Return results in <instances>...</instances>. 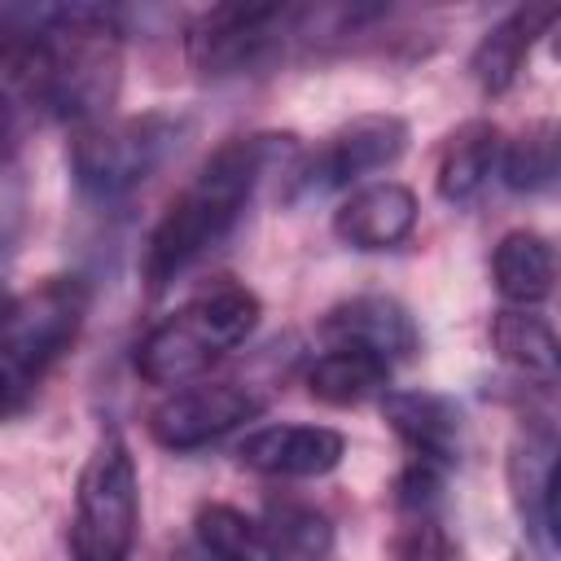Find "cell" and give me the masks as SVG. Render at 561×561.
<instances>
[{
    "label": "cell",
    "mask_w": 561,
    "mask_h": 561,
    "mask_svg": "<svg viewBox=\"0 0 561 561\" xmlns=\"http://www.w3.org/2000/svg\"><path fill=\"white\" fill-rule=\"evenodd\" d=\"M298 158H302V140L294 131H254L224 140L153 224L140 254L145 289L162 294L167 285H175L202 254H210L232 232L259 184L267 175L285 180Z\"/></svg>",
    "instance_id": "cell-1"
},
{
    "label": "cell",
    "mask_w": 561,
    "mask_h": 561,
    "mask_svg": "<svg viewBox=\"0 0 561 561\" xmlns=\"http://www.w3.org/2000/svg\"><path fill=\"white\" fill-rule=\"evenodd\" d=\"M259 316L263 307L254 289L237 280H219L215 289H202L180 311L158 320L136 342V373L149 386H188L215 359L237 351L254 333Z\"/></svg>",
    "instance_id": "cell-2"
},
{
    "label": "cell",
    "mask_w": 561,
    "mask_h": 561,
    "mask_svg": "<svg viewBox=\"0 0 561 561\" xmlns=\"http://www.w3.org/2000/svg\"><path fill=\"white\" fill-rule=\"evenodd\" d=\"M188 131H193L188 118L167 114V110L75 127L70 149H66L75 188L92 202H118L136 193L145 180H153L184 149Z\"/></svg>",
    "instance_id": "cell-3"
},
{
    "label": "cell",
    "mask_w": 561,
    "mask_h": 561,
    "mask_svg": "<svg viewBox=\"0 0 561 561\" xmlns=\"http://www.w3.org/2000/svg\"><path fill=\"white\" fill-rule=\"evenodd\" d=\"M88 316V285L79 276H53L35 294L18 298L0 324V425L13 421L48 368L75 346Z\"/></svg>",
    "instance_id": "cell-4"
},
{
    "label": "cell",
    "mask_w": 561,
    "mask_h": 561,
    "mask_svg": "<svg viewBox=\"0 0 561 561\" xmlns=\"http://www.w3.org/2000/svg\"><path fill=\"white\" fill-rule=\"evenodd\" d=\"M333 13L311 4H215L188 26V61L206 79L267 70L298 39H316Z\"/></svg>",
    "instance_id": "cell-5"
},
{
    "label": "cell",
    "mask_w": 561,
    "mask_h": 561,
    "mask_svg": "<svg viewBox=\"0 0 561 561\" xmlns=\"http://www.w3.org/2000/svg\"><path fill=\"white\" fill-rule=\"evenodd\" d=\"M136 526H140L136 460L118 434H105L79 469L70 557L75 561H131Z\"/></svg>",
    "instance_id": "cell-6"
},
{
    "label": "cell",
    "mask_w": 561,
    "mask_h": 561,
    "mask_svg": "<svg viewBox=\"0 0 561 561\" xmlns=\"http://www.w3.org/2000/svg\"><path fill=\"white\" fill-rule=\"evenodd\" d=\"M408 149V123L399 114H359L346 127H337L316 153H302L294 171L285 175V197H324L333 188H346L373 171H386Z\"/></svg>",
    "instance_id": "cell-7"
},
{
    "label": "cell",
    "mask_w": 561,
    "mask_h": 561,
    "mask_svg": "<svg viewBox=\"0 0 561 561\" xmlns=\"http://www.w3.org/2000/svg\"><path fill=\"white\" fill-rule=\"evenodd\" d=\"M263 412V394L237 381H202L171 390L149 412V434L167 451H197Z\"/></svg>",
    "instance_id": "cell-8"
},
{
    "label": "cell",
    "mask_w": 561,
    "mask_h": 561,
    "mask_svg": "<svg viewBox=\"0 0 561 561\" xmlns=\"http://www.w3.org/2000/svg\"><path fill=\"white\" fill-rule=\"evenodd\" d=\"M57 118V53L48 35L0 31V140Z\"/></svg>",
    "instance_id": "cell-9"
},
{
    "label": "cell",
    "mask_w": 561,
    "mask_h": 561,
    "mask_svg": "<svg viewBox=\"0 0 561 561\" xmlns=\"http://www.w3.org/2000/svg\"><path fill=\"white\" fill-rule=\"evenodd\" d=\"M342 456H346L342 430L302 425V421L263 425V430L245 434L237 447V460L254 473H267V478H320V473L337 469Z\"/></svg>",
    "instance_id": "cell-10"
},
{
    "label": "cell",
    "mask_w": 561,
    "mask_h": 561,
    "mask_svg": "<svg viewBox=\"0 0 561 561\" xmlns=\"http://www.w3.org/2000/svg\"><path fill=\"white\" fill-rule=\"evenodd\" d=\"M320 333L333 346H364V351L381 355L386 364L412 359L421 346L412 311L390 294H355V298L329 307L320 320Z\"/></svg>",
    "instance_id": "cell-11"
},
{
    "label": "cell",
    "mask_w": 561,
    "mask_h": 561,
    "mask_svg": "<svg viewBox=\"0 0 561 561\" xmlns=\"http://www.w3.org/2000/svg\"><path fill=\"white\" fill-rule=\"evenodd\" d=\"M508 491L522 526L535 535L539 552L552 557L557 539V438L548 425H530L508 447Z\"/></svg>",
    "instance_id": "cell-12"
},
{
    "label": "cell",
    "mask_w": 561,
    "mask_h": 561,
    "mask_svg": "<svg viewBox=\"0 0 561 561\" xmlns=\"http://www.w3.org/2000/svg\"><path fill=\"white\" fill-rule=\"evenodd\" d=\"M416 193L399 180H377L355 188L337 210H333V237L351 250H394L399 241L412 237L416 228Z\"/></svg>",
    "instance_id": "cell-13"
},
{
    "label": "cell",
    "mask_w": 561,
    "mask_h": 561,
    "mask_svg": "<svg viewBox=\"0 0 561 561\" xmlns=\"http://www.w3.org/2000/svg\"><path fill=\"white\" fill-rule=\"evenodd\" d=\"M386 425L403 438L412 460H430L438 469H451L460 460L465 443V416L447 394L434 390H390L381 399Z\"/></svg>",
    "instance_id": "cell-14"
},
{
    "label": "cell",
    "mask_w": 561,
    "mask_h": 561,
    "mask_svg": "<svg viewBox=\"0 0 561 561\" xmlns=\"http://www.w3.org/2000/svg\"><path fill=\"white\" fill-rule=\"evenodd\" d=\"M557 13H561L557 4H517L513 13H504V18L478 39V48H473V57H469V75L478 79V88H482L486 96H500V92L513 88V79L522 75V66H526L535 39L557 22Z\"/></svg>",
    "instance_id": "cell-15"
},
{
    "label": "cell",
    "mask_w": 561,
    "mask_h": 561,
    "mask_svg": "<svg viewBox=\"0 0 561 561\" xmlns=\"http://www.w3.org/2000/svg\"><path fill=\"white\" fill-rule=\"evenodd\" d=\"M491 276L504 302L513 307H539L552 294L557 280V254L552 241L530 232V228H513L500 237L495 254H491Z\"/></svg>",
    "instance_id": "cell-16"
},
{
    "label": "cell",
    "mask_w": 561,
    "mask_h": 561,
    "mask_svg": "<svg viewBox=\"0 0 561 561\" xmlns=\"http://www.w3.org/2000/svg\"><path fill=\"white\" fill-rule=\"evenodd\" d=\"M495 158H500V127L486 123V118L460 123V127L447 136L443 153H438V175H434L438 197L451 202V206L473 202V197L482 193V184L491 180Z\"/></svg>",
    "instance_id": "cell-17"
},
{
    "label": "cell",
    "mask_w": 561,
    "mask_h": 561,
    "mask_svg": "<svg viewBox=\"0 0 561 561\" xmlns=\"http://www.w3.org/2000/svg\"><path fill=\"white\" fill-rule=\"evenodd\" d=\"M184 561H280L263 522L232 504H202L193 517V543Z\"/></svg>",
    "instance_id": "cell-18"
},
{
    "label": "cell",
    "mask_w": 561,
    "mask_h": 561,
    "mask_svg": "<svg viewBox=\"0 0 561 561\" xmlns=\"http://www.w3.org/2000/svg\"><path fill=\"white\" fill-rule=\"evenodd\" d=\"M491 346L522 377H530L539 386H552L557 381L561 346H557L552 324L539 311H530V307H504V311H495L491 316Z\"/></svg>",
    "instance_id": "cell-19"
},
{
    "label": "cell",
    "mask_w": 561,
    "mask_h": 561,
    "mask_svg": "<svg viewBox=\"0 0 561 561\" xmlns=\"http://www.w3.org/2000/svg\"><path fill=\"white\" fill-rule=\"evenodd\" d=\"M386 381H390V364L364 346H333V351L316 355V364L307 368L311 399H320L329 408H355V403L381 394Z\"/></svg>",
    "instance_id": "cell-20"
},
{
    "label": "cell",
    "mask_w": 561,
    "mask_h": 561,
    "mask_svg": "<svg viewBox=\"0 0 561 561\" xmlns=\"http://www.w3.org/2000/svg\"><path fill=\"white\" fill-rule=\"evenodd\" d=\"M263 530L276 543L280 561H324L333 552V526L307 500H272L263 513Z\"/></svg>",
    "instance_id": "cell-21"
},
{
    "label": "cell",
    "mask_w": 561,
    "mask_h": 561,
    "mask_svg": "<svg viewBox=\"0 0 561 561\" xmlns=\"http://www.w3.org/2000/svg\"><path fill=\"white\" fill-rule=\"evenodd\" d=\"M504 184L513 193H543L557 184V127L530 123L508 149H504Z\"/></svg>",
    "instance_id": "cell-22"
},
{
    "label": "cell",
    "mask_w": 561,
    "mask_h": 561,
    "mask_svg": "<svg viewBox=\"0 0 561 561\" xmlns=\"http://www.w3.org/2000/svg\"><path fill=\"white\" fill-rule=\"evenodd\" d=\"M443 473L438 465L430 460H408L403 473L394 478V504L412 517H430V508L438 504V491H443Z\"/></svg>",
    "instance_id": "cell-23"
},
{
    "label": "cell",
    "mask_w": 561,
    "mask_h": 561,
    "mask_svg": "<svg viewBox=\"0 0 561 561\" xmlns=\"http://www.w3.org/2000/svg\"><path fill=\"white\" fill-rule=\"evenodd\" d=\"M394 561H456V548H451V539L438 530V522L416 517V522L399 535Z\"/></svg>",
    "instance_id": "cell-24"
},
{
    "label": "cell",
    "mask_w": 561,
    "mask_h": 561,
    "mask_svg": "<svg viewBox=\"0 0 561 561\" xmlns=\"http://www.w3.org/2000/svg\"><path fill=\"white\" fill-rule=\"evenodd\" d=\"M9 311H13V298H9V289H4V285H0V324H4V320H9Z\"/></svg>",
    "instance_id": "cell-25"
},
{
    "label": "cell",
    "mask_w": 561,
    "mask_h": 561,
    "mask_svg": "<svg viewBox=\"0 0 561 561\" xmlns=\"http://www.w3.org/2000/svg\"><path fill=\"white\" fill-rule=\"evenodd\" d=\"M513 561H517V557H513Z\"/></svg>",
    "instance_id": "cell-26"
}]
</instances>
